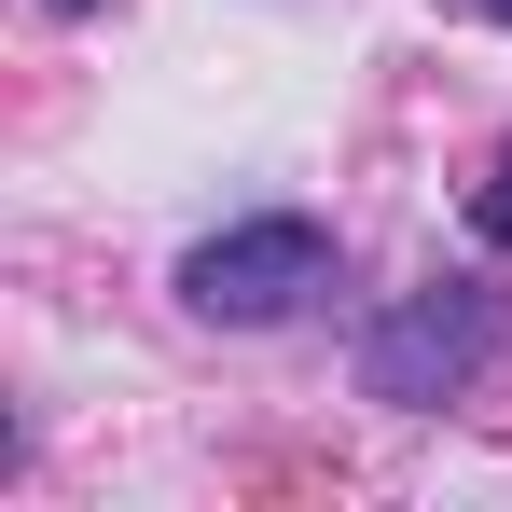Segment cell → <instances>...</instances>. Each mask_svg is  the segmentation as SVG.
Returning a JSON list of instances; mask_svg holds the SVG:
<instances>
[{"label": "cell", "instance_id": "obj_1", "mask_svg": "<svg viewBox=\"0 0 512 512\" xmlns=\"http://www.w3.org/2000/svg\"><path fill=\"white\" fill-rule=\"evenodd\" d=\"M305 291H333V236H319L305 208H277V222H236V236H208V250L180 263V305H194V319H222V333H263V319H291Z\"/></svg>", "mask_w": 512, "mask_h": 512}, {"label": "cell", "instance_id": "obj_5", "mask_svg": "<svg viewBox=\"0 0 512 512\" xmlns=\"http://www.w3.org/2000/svg\"><path fill=\"white\" fill-rule=\"evenodd\" d=\"M42 14H84V0H42Z\"/></svg>", "mask_w": 512, "mask_h": 512}, {"label": "cell", "instance_id": "obj_3", "mask_svg": "<svg viewBox=\"0 0 512 512\" xmlns=\"http://www.w3.org/2000/svg\"><path fill=\"white\" fill-rule=\"evenodd\" d=\"M471 236H485V250H512V153L471 180Z\"/></svg>", "mask_w": 512, "mask_h": 512}, {"label": "cell", "instance_id": "obj_4", "mask_svg": "<svg viewBox=\"0 0 512 512\" xmlns=\"http://www.w3.org/2000/svg\"><path fill=\"white\" fill-rule=\"evenodd\" d=\"M471 14H499V28H512V0H471Z\"/></svg>", "mask_w": 512, "mask_h": 512}, {"label": "cell", "instance_id": "obj_2", "mask_svg": "<svg viewBox=\"0 0 512 512\" xmlns=\"http://www.w3.org/2000/svg\"><path fill=\"white\" fill-rule=\"evenodd\" d=\"M485 346H499L485 291H471V277H443V291H416L402 319H374L360 388H374V402H443V388H471V374H485Z\"/></svg>", "mask_w": 512, "mask_h": 512}]
</instances>
